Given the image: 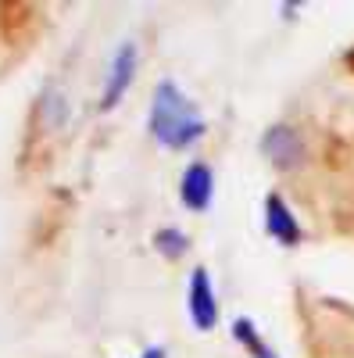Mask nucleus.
I'll return each instance as SVG.
<instances>
[{
  "label": "nucleus",
  "mask_w": 354,
  "mask_h": 358,
  "mask_svg": "<svg viewBox=\"0 0 354 358\" xmlns=\"http://www.w3.org/2000/svg\"><path fill=\"white\" fill-rule=\"evenodd\" d=\"M147 129L165 151H186L208 133V122L179 86L172 79H161L151 101V115H147Z\"/></svg>",
  "instance_id": "f257e3e1"
},
{
  "label": "nucleus",
  "mask_w": 354,
  "mask_h": 358,
  "mask_svg": "<svg viewBox=\"0 0 354 358\" xmlns=\"http://www.w3.org/2000/svg\"><path fill=\"white\" fill-rule=\"evenodd\" d=\"M136 79V43H118V50L111 54V65H108V83H104V97H101V111L118 108V101L126 97V90Z\"/></svg>",
  "instance_id": "f03ea898"
},
{
  "label": "nucleus",
  "mask_w": 354,
  "mask_h": 358,
  "mask_svg": "<svg viewBox=\"0 0 354 358\" xmlns=\"http://www.w3.org/2000/svg\"><path fill=\"white\" fill-rule=\"evenodd\" d=\"M261 151L269 155V162L283 172H293V169H301L308 151H304V140L297 129H290V126H272L269 133L261 136Z\"/></svg>",
  "instance_id": "7ed1b4c3"
},
{
  "label": "nucleus",
  "mask_w": 354,
  "mask_h": 358,
  "mask_svg": "<svg viewBox=\"0 0 354 358\" xmlns=\"http://www.w3.org/2000/svg\"><path fill=\"white\" fill-rule=\"evenodd\" d=\"M190 319L197 330H215L219 322V301H215V287H212V276L208 268H193L190 273Z\"/></svg>",
  "instance_id": "20e7f679"
},
{
  "label": "nucleus",
  "mask_w": 354,
  "mask_h": 358,
  "mask_svg": "<svg viewBox=\"0 0 354 358\" xmlns=\"http://www.w3.org/2000/svg\"><path fill=\"white\" fill-rule=\"evenodd\" d=\"M265 233H269L279 248H297L301 236H304L297 215L290 212V204H286L279 194L265 197Z\"/></svg>",
  "instance_id": "39448f33"
},
{
  "label": "nucleus",
  "mask_w": 354,
  "mask_h": 358,
  "mask_svg": "<svg viewBox=\"0 0 354 358\" xmlns=\"http://www.w3.org/2000/svg\"><path fill=\"white\" fill-rule=\"evenodd\" d=\"M179 197L190 212H208L212 208V197H215V176L204 162H193L183 179H179Z\"/></svg>",
  "instance_id": "423d86ee"
},
{
  "label": "nucleus",
  "mask_w": 354,
  "mask_h": 358,
  "mask_svg": "<svg viewBox=\"0 0 354 358\" xmlns=\"http://www.w3.org/2000/svg\"><path fill=\"white\" fill-rule=\"evenodd\" d=\"M154 248H158V255L161 258H183L186 255V248H190V236L183 233V229H175V226H165V229H158L154 233Z\"/></svg>",
  "instance_id": "0eeeda50"
},
{
  "label": "nucleus",
  "mask_w": 354,
  "mask_h": 358,
  "mask_svg": "<svg viewBox=\"0 0 354 358\" xmlns=\"http://www.w3.org/2000/svg\"><path fill=\"white\" fill-rule=\"evenodd\" d=\"M233 337H236V341H240L244 348H251L254 355H258V351L265 348V344L258 341V330H254V322H251L247 315H240V319H233Z\"/></svg>",
  "instance_id": "6e6552de"
},
{
  "label": "nucleus",
  "mask_w": 354,
  "mask_h": 358,
  "mask_svg": "<svg viewBox=\"0 0 354 358\" xmlns=\"http://www.w3.org/2000/svg\"><path fill=\"white\" fill-rule=\"evenodd\" d=\"M140 358H165V348H161V344H154V348H147Z\"/></svg>",
  "instance_id": "1a4fd4ad"
},
{
  "label": "nucleus",
  "mask_w": 354,
  "mask_h": 358,
  "mask_svg": "<svg viewBox=\"0 0 354 358\" xmlns=\"http://www.w3.org/2000/svg\"><path fill=\"white\" fill-rule=\"evenodd\" d=\"M258 358H276V351H269V348H261V351H258Z\"/></svg>",
  "instance_id": "9d476101"
}]
</instances>
